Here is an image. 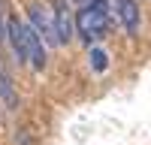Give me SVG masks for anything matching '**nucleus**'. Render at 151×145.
Returning <instances> with one entry per match:
<instances>
[{"mask_svg":"<svg viewBox=\"0 0 151 145\" xmlns=\"http://www.w3.org/2000/svg\"><path fill=\"white\" fill-rule=\"evenodd\" d=\"M55 24H58V39H60V45H70L76 18L70 15V9H67V0H58V3H55Z\"/></svg>","mask_w":151,"mask_h":145,"instance_id":"20e7f679","label":"nucleus"},{"mask_svg":"<svg viewBox=\"0 0 151 145\" xmlns=\"http://www.w3.org/2000/svg\"><path fill=\"white\" fill-rule=\"evenodd\" d=\"M76 3H82V6H88V3H94V0H76Z\"/></svg>","mask_w":151,"mask_h":145,"instance_id":"1a4fd4ad","label":"nucleus"},{"mask_svg":"<svg viewBox=\"0 0 151 145\" xmlns=\"http://www.w3.org/2000/svg\"><path fill=\"white\" fill-rule=\"evenodd\" d=\"M15 142H18V145H33V139H30V133H24V130H21L18 136H15Z\"/></svg>","mask_w":151,"mask_h":145,"instance_id":"6e6552de","label":"nucleus"},{"mask_svg":"<svg viewBox=\"0 0 151 145\" xmlns=\"http://www.w3.org/2000/svg\"><path fill=\"white\" fill-rule=\"evenodd\" d=\"M0 100H3L6 109H15L18 106V94H15V88H12V82L6 79L3 70H0Z\"/></svg>","mask_w":151,"mask_h":145,"instance_id":"423d86ee","label":"nucleus"},{"mask_svg":"<svg viewBox=\"0 0 151 145\" xmlns=\"http://www.w3.org/2000/svg\"><path fill=\"white\" fill-rule=\"evenodd\" d=\"M118 12H121V24L130 36L139 33V24H142V15H139V3L136 0H118Z\"/></svg>","mask_w":151,"mask_h":145,"instance_id":"39448f33","label":"nucleus"},{"mask_svg":"<svg viewBox=\"0 0 151 145\" xmlns=\"http://www.w3.org/2000/svg\"><path fill=\"white\" fill-rule=\"evenodd\" d=\"M24 18H27L30 27L42 36V42L60 45V39H58V24H55V6H45L42 0H27V3H24Z\"/></svg>","mask_w":151,"mask_h":145,"instance_id":"7ed1b4c3","label":"nucleus"},{"mask_svg":"<svg viewBox=\"0 0 151 145\" xmlns=\"http://www.w3.org/2000/svg\"><path fill=\"white\" fill-rule=\"evenodd\" d=\"M91 70H94V72H106V70H109V55H106V48L91 45Z\"/></svg>","mask_w":151,"mask_h":145,"instance_id":"0eeeda50","label":"nucleus"},{"mask_svg":"<svg viewBox=\"0 0 151 145\" xmlns=\"http://www.w3.org/2000/svg\"><path fill=\"white\" fill-rule=\"evenodd\" d=\"M76 30L85 42H94L100 36H106L112 30V18H109V6L106 0H94V3H88L79 9V15H76Z\"/></svg>","mask_w":151,"mask_h":145,"instance_id":"f03ea898","label":"nucleus"},{"mask_svg":"<svg viewBox=\"0 0 151 145\" xmlns=\"http://www.w3.org/2000/svg\"><path fill=\"white\" fill-rule=\"evenodd\" d=\"M9 45H12V52H15L18 64H30L33 70H45V60H48L45 42H42V36L30 27V21L21 18L18 12L9 15Z\"/></svg>","mask_w":151,"mask_h":145,"instance_id":"f257e3e1","label":"nucleus"}]
</instances>
